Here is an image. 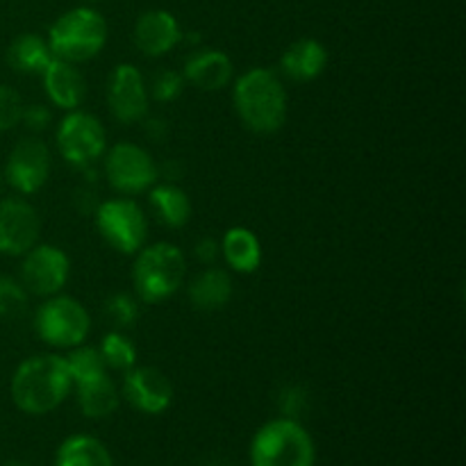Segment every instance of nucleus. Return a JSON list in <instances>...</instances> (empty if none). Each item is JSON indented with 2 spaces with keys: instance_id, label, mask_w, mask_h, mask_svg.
Instances as JSON below:
<instances>
[{
  "instance_id": "nucleus-7",
  "label": "nucleus",
  "mask_w": 466,
  "mask_h": 466,
  "mask_svg": "<svg viewBox=\"0 0 466 466\" xmlns=\"http://www.w3.org/2000/svg\"><path fill=\"white\" fill-rule=\"evenodd\" d=\"M94 218L100 237L118 253L135 255L146 246L148 217L137 200L126 196L100 200L98 208L94 209Z\"/></svg>"
},
{
  "instance_id": "nucleus-8",
  "label": "nucleus",
  "mask_w": 466,
  "mask_h": 466,
  "mask_svg": "<svg viewBox=\"0 0 466 466\" xmlns=\"http://www.w3.org/2000/svg\"><path fill=\"white\" fill-rule=\"evenodd\" d=\"M55 144H57L64 162L71 167H96L107 150V132L98 116L82 112V109H73L57 123Z\"/></svg>"
},
{
  "instance_id": "nucleus-19",
  "label": "nucleus",
  "mask_w": 466,
  "mask_h": 466,
  "mask_svg": "<svg viewBox=\"0 0 466 466\" xmlns=\"http://www.w3.org/2000/svg\"><path fill=\"white\" fill-rule=\"evenodd\" d=\"M232 294H235V282L226 268L208 267L200 271L194 280L187 285V296H189L191 305L200 312H217L230 303Z\"/></svg>"
},
{
  "instance_id": "nucleus-22",
  "label": "nucleus",
  "mask_w": 466,
  "mask_h": 466,
  "mask_svg": "<svg viewBox=\"0 0 466 466\" xmlns=\"http://www.w3.org/2000/svg\"><path fill=\"white\" fill-rule=\"evenodd\" d=\"M73 394H76L77 408L86 419H107L109 414L116 412L121 403V391L109 373L73 385Z\"/></svg>"
},
{
  "instance_id": "nucleus-11",
  "label": "nucleus",
  "mask_w": 466,
  "mask_h": 466,
  "mask_svg": "<svg viewBox=\"0 0 466 466\" xmlns=\"http://www.w3.org/2000/svg\"><path fill=\"white\" fill-rule=\"evenodd\" d=\"M107 107L118 123L135 126L148 116L150 94L144 73L130 62L114 66L107 80Z\"/></svg>"
},
{
  "instance_id": "nucleus-3",
  "label": "nucleus",
  "mask_w": 466,
  "mask_h": 466,
  "mask_svg": "<svg viewBox=\"0 0 466 466\" xmlns=\"http://www.w3.org/2000/svg\"><path fill=\"white\" fill-rule=\"evenodd\" d=\"M187 278V258L180 246L171 241L148 244L135 253L132 264V287L141 303H162L168 300Z\"/></svg>"
},
{
  "instance_id": "nucleus-1",
  "label": "nucleus",
  "mask_w": 466,
  "mask_h": 466,
  "mask_svg": "<svg viewBox=\"0 0 466 466\" xmlns=\"http://www.w3.org/2000/svg\"><path fill=\"white\" fill-rule=\"evenodd\" d=\"M14 405L30 417L57 410L73 394V380L66 358L59 353H41L23 360L9 382Z\"/></svg>"
},
{
  "instance_id": "nucleus-30",
  "label": "nucleus",
  "mask_w": 466,
  "mask_h": 466,
  "mask_svg": "<svg viewBox=\"0 0 466 466\" xmlns=\"http://www.w3.org/2000/svg\"><path fill=\"white\" fill-rule=\"evenodd\" d=\"M25 103L21 94L7 85H0V132H9L21 123V114Z\"/></svg>"
},
{
  "instance_id": "nucleus-9",
  "label": "nucleus",
  "mask_w": 466,
  "mask_h": 466,
  "mask_svg": "<svg viewBox=\"0 0 466 466\" xmlns=\"http://www.w3.org/2000/svg\"><path fill=\"white\" fill-rule=\"evenodd\" d=\"M103 173L107 185L121 196L148 191L159 180V167L153 155L139 144L118 141L103 155Z\"/></svg>"
},
{
  "instance_id": "nucleus-36",
  "label": "nucleus",
  "mask_w": 466,
  "mask_h": 466,
  "mask_svg": "<svg viewBox=\"0 0 466 466\" xmlns=\"http://www.w3.org/2000/svg\"><path fill=\"white\" fill-rule=\"evenodd\" d=\"M5 466H27V464H18V462H12V464H5Z\"/></svg>"
},
{
  "instance_id": "nucleus-25",
  "label": "nucleus",
  "mask_w": 466,
  "mask_h": 466,
  "mask_svg": "<svg viewBox=\"0 0 466 466\" xmlns=\"http://www.w3.org/2000/svg\"><path fill=\"white\" fill-rule=\"evenodd\" d=\"M100 355H103L105 364L109 371H130L137 367V346L130 337L123 330H112L100 339L98 346Z\"/></svg>"
},
{
  "instance_id": "nucleus-21",
  "label": "nucleus",
  "mask_w": 466,
  "mask_h": 466,
  "mask_svg": "<svg viewBox=\"0 0 466 466\" xmlns=\"http://www.w3.org/2000/svg\"><path fill=\"white\" fill-rule=\"evenodd\" d=\"M218 244L221 258L235 273H255L262 264V244L250 228H228Z\"/></svg>"
},
{
  "instance_id": "nucleus-18",
  "label": "nucleus",
  "mask_w": 466,
  "mask_h": 466,
  "mask_svg": "<svg viewBox=\"0 0 466 466\" xmlns=\"http://www.w3.org/2000/svg\"><path fill=\"white\" fill-rule=\"evenodd\" d=\"M328 50L317 39H299L280 57V76L294 82H312L326 71Z\"/></svg>"
},
{
  "instance_id": "nucleus-27",
  "label": "nucleus",
  "mask_w": 466,
  "mask_h": 466,
  "mask_svg": "<svg viewBox=\"0 0 466 466\" xmlns=\"http://www.w3.org/2000/svg\"><path fill=\"white\" fill-rule=\"evenodd\" d=\"M27 299L30 294L21 285L18 278L0 276V317L16 319L27 309Z\"/></svg>"
},
{
  "instance_id": "nucleus-28",
  "label": "nucleus",
  "mask_w": 466,
  "mask_h": 466,
  "mask_svg": "<svg viewBox=\"0 0 466 466\" xmlns=\"http://www.w3.org/2000/svg\"><path fill=\"white\" fill-rule=\"evenodd\" d=\"M185 86H187V82H185V77H182L180 71H171V68H167V71H159L148 85L150 100H157V103H173V100L180 98L182 91H185Z\"/></svg>"
},
{
  "instance_id": "nucleus-31",
  "label": "nucleus",
  "mask_w": 466,
  "mask_h": 466,
  "mask_svg": "<svg viewBox=\"0 0 466 466\" xmlns=\"http://www.w3.org/2000/svg\"><path fill=\"white\" fill-rule=\"evenodd\" d=\"M308 405L309 396L303 385H287L282 387L280 394H278V410H280V417L300 419L305 410H308Z\"/></svg>"
},
{
  "instance_id": "nucleus-10",
  "label": "nucleus",
  "mask_w": 466,
  "mask_h": 466,
  "mask_svg": "<svg viewBox=\"0 0 466 466\" xmlns=\"http://www.w3.org/2000/svg\"><path fill=\"white\" fill-rule=\"evenodd\" d=\"M68 278H71V259L59 246L36 244L23 255L18 280L30 296L48 299L62 294Z\"/></svg>"
},
{
  "instance_id": "nucleus-15",
  "label": "nucleus",
  "mask_w": 466,
  "mask_h": 466,
  "mask_svg": "<svg viewBox=\"0 0 466 466\" xmlns=\"http://www.w3.org/2000/svg\"><path fill=\"white\" fill-rule=\"evenodd\" d=\"M180 21L168 9H146L135 21L132 39L141 55L150 59L164 57L185 39Z\"/></svg>"
},
{
  "instance_id": "nucleus-23",
  "label": "nucleus",
  "mask_w": 466,
  "mask_h": 466,
  "mask_svg": "<svg viewBox=\"0 0 466 466\" xmlns=\"http://www.w3.org/2000/svg\"><path fill=\"white\" fill-rule=\"evenodd\" d=\"M55 466H114L107 446L91 435H71L59 444Z\"/></svg>"
},
{
  "instance_id": "nucleus-24",
  "label": "nucleus",
  "mask_w": 466,
  "mask_h": 466,
  "mask_svg": "<svg viewBox=\"0 0 466 466\" xmlns=\"http://www.w3.org/2000/svg\"><path fill=\"white\" fill-rule=\"evenodd\" d=\"M50 59H53V53H50L48 41L32 32L16 36L7 50L9 66L23 76H41Z\"/></svg>"
},
{
  "instance_id": "nucleus-34",
  "label": "nucleus",
  "mask_w": 466,
  "mask_h": 466,
  "mask_svg": "<svg viewBox=\"0 0 466 466\" xmlns=\"http://www.w3.org/2000/svg\"><path fill=\"white\" fill-rule=\"evenodd\" d=\"M141 123H144V130H146V137H148V139L162 141L164 137L168 135L167 118H162V116H146Z\"/></svg>"
},
{
  "instance_id": "nucleus-26",
  "label": "nucleus",
  "mask_w": 466,
  "mask_h": 466,
  "mask_svg": "<svg viewBox=\"0 0 466 466\" xmlns=\"http://www.w3.org/2000/svg\"><path fill=\"white\" fill-rule=\"evenodd\" d=\"M66 367H68V373H71L73 385H80V382L94 380V378H100L105 376V373H109L100 350L86 344H80L76 346V349H71V353L66 355Z\"/></svg>"
},
{
  "instance_id": "nucleus-37",
  "label": "nucleus",
  "mask_w": 466,
  "mask_h": 466,
  "mask_svg": "<svg viewBox=\"0 0 466 466\" xmlns=\"http://www.w3.org/2000/svg\"><path fill=\"white\" fill-rule=\"evenodd\" d=\"M82 3H98V0H82Z\"/></svg>"
},
{
  "instance_id": "nucleus-32",
  "label": "nucleus",
  "mask_w": 466,
  "mask_h": 466,
  "mask_svg": "<svg viewBox=\"0 0 466 466\" xmlns=\"http://www.w3.org/2000/svg\"><path fill=\"white\" fill-rule=\"evenodd\" d=\"M50 123H53V112H50L46 105H25L23 107V114H21V123L18 126L25 127L30 135H41V132H46L50 127Z\"/></svg>"
},
{
  "instance_id": "nucleus-5",
  "label": "nucleus",
  "mask_w": 466,
  "mask_h": 466,
  "mask_svg": "<svg viewBox=\"0 0 466 466\" xmlns=\"http://www.w3.org/2000/svg\"><path fill=\"white\" fill-rule=\"evenodd\" d=\"M314 440L299 419H273L250 441L253 466H314Z\"/></svg>"
},
{
  "instance_id": "nucleus-29",
  "label": "nucleus",
  "mask_w": 466,
  "mask_h": 466,
  "mask_svg": "<svg viewBox=\"0 0 466 466\" xmlns=\"http://www.w3.org/2000/svg\"><path fill=\"white\" fill-rule=\"evenodd\" d=\"M105 309H107L109 321L118 326V330H126V328L135 326L139 319V299L130 294H114L105 303Z\"/></svg>"
},
{
  "instance_id": "nucleus-2",
  "label": "nucleus",
  "mask_w": 466,
  "mask_h": 466,
  "mask_svg": "<svg viewBox=\"0 0 466 466\" xmlns=\"http://www.w3.org/2000/svg\"><path fill=\"white\" fill-rule=\"evenodd\" d=\"M232 103L244 127L255 135H273L285 126L289 96L280 73L273 68L255 66L235 80Z\"/></svg>"
},
{
  "instance_id": "nucleus-17",
  "label": "nucleus",
  "mask_w": 466,
  "mask_h": 466,
  "mask_svg": "<svg viewBox=\"0 0 466 466\" xmlns=\"http://www.w3.org/2000/svg\"><path fill=\"white\" fill-rule=\"evenodd\" d=\"M182 77L187 85L200 91H221L235 77V64L218 48H196L182 66Z\"/></svg>"
},
{
  "instance_id": "nucleus-20",
  "label": "nucleus",
  "mask_w": 466,
  "mask_h": 466,
  "mask_svg": "<svg viewBox=\"0 0 466 466\" xmlns=\"http://www.w3.org/2000/svg\"><path fill=\"white\" fill-rule=\"evenodd\" d=\"M146 194H148L153 212L157 214V218L167 228L180 230L191 221L194 208H191V198L180 185H176V182H155Z\"/></svg>"
},
{
  "instance_id": "nucleus-4",
  "label": "nucleus",
  "mask_w": 466,
  "mask_h": 466,
  "mask_svg": "<svg viewBox=\"0 0 466 466\" xmlns=\"http://www.w3.org/2000/svg\"><path fill=\"white\" fill-rule=\"evenodd\" d=\"M109 27L103 14L89 5L64 12L48 30V46L53 57L82 64L98 57L107 44Z\"/></svg>"
},
{
  "instance_id": "nucleus-16",
  "label": "nucleus",
  "mask_w": 466,
  "mask_h": 466,
  "mask_svg": "<svg viewBox=\"0 0 466 466\" xmlns=\"http://www.w3.org/2000/svg\"><path fill=\"white\" fill-rule=\"evenodd\" d=\"M39 77L50 105H55L57 109H64V112L80 109L82 100L86 96V80L80 68H77V64L53 57L46 64Z\"/></svg>"
},
{
  "instance_id": "nucleus-33",
  "label": "nucleus",
  "mask_w": 466,
  "mask_h": 466,
  "mask_svg": "<svg viewBox=\"0 0 466 466\" xmlns=\"http://www.w3.org/2000/svg\"><path fill=\"white\" fill-rule=\"evenodd\" d=\"M194 253H196V258H198L200 264H205V267H212V264L221 258V244H218V239H214V237H203V239L196 244Z\"/></svg>"
},
{
  "instance_id": "nucleus-6",
  "label": "nucleus",
  "mask_w": 466,
  "mask_h": 466,
  "mask_svg": "<svg viewBox=\"0 0 466 466\" xmlns=\"http://www.w3.org/2000/svg\"><path fill=\"white\" fill-rule=\"evenodd\" d=\"M35 330L50 349L71 350L85 344L91 332V314L77 299L66 294L48 296L36 308Z\"/></svg>"
},
{
  "instance_id": "nucleus-14",
  "label": "nucleus",
  "mask_w": 466,
  "mask_h": 466,
  "mask_svg": "<svg viewBox=\"0 0 466 466\" xmlns=\"http://www.w3.org/2000/svg\"><path fill=\"white\" fill-rule=\"evenodd\" d=\"M121 394L137 412L141 414H162L173 403V385L167 373L155 367H132L123 378Z\"/></svg>"
},
{
  "instance_id": "nucleus-12",
  "label": "nucleus",
  "mask_w": 466,
  "mask_h": 466,
  "mask_svg": "<svg viewBox=\"0 0 466 466\" xmlns=\"http://www.w3.org/2000/svg\"><path fill=\"white\" fill-rule=\"evenodd\" d=\"M5 185L16 194L32 196L44 189L50 177V150L39 137H25L18 141L5 162Z\"/></svg>"
},
{
  "instance_id": "nucleus-35",
  "label": "nucleus",
  "mask_w": 466,
  "mask_h": 466,
  "mask_svg": "<svg viewBox=\"0 0 466 466\" xmlns=\"http://www.w3.org/2000/svg\"><path fill=\"white\" fill-rule=\"evenodd\" d=\"M3 189H5V177H3V171H0V196H3Z\"/></svg>"
},
{
  "instance_id": "nucleus-13",
  "label": "nucleus",
  "mask_w": 466,
  "mask_h": 466,
  "mask_svg": "<svg viewBox=\"0 0 466 466\" xmlns=\"http://www.w3.org/2000/svg\"><path fill=\"white\" fill-rule=\"evenodd\" d=\"M41 218L35 205L21 196L0 198V255L23 258L39 244Z\"/></svg>"
}]
</instances>
